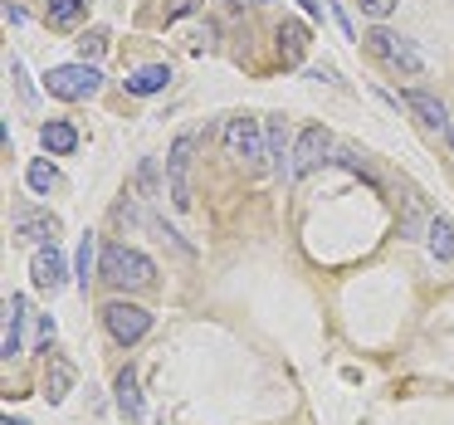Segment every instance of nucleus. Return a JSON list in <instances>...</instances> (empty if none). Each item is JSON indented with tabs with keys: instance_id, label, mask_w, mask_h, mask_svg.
<instances>
[{
	"instance_id": "f257e3e1",
	"label": "nucleus",
	"mask_w": 454,
	"mask_h": 425,
	"mask_svg": "<svg viewBox=\"0 0 454 425\" xmlns=\"http://www.w3.org/2000/svg\"><path fill=\"white\" fill-rule=\"evenodd\" d=\"M98 274L108 279L113 288H147L152 274H157V264L132 245H108L98 255Z\"/></svg>"
},
{
	"instance_id": "f03ea898",
	"label": "nucleus",
	"mask_w": 454,
	"mask_h": 425,
	"mask_svg": "<svg viewBox=\"0 0 454 425\" xmlns=\"http://www.w3.org/2000/svg\"><path fill=\"white\" fill-rule=\"evenodd\" d=\"M98 89H103L98 64H59V69L44 74V93H50V98H64V103H83Z\"/></svg>"
},
{
	"instance_id": "7ed1b4c3",
	"label": "nucleus",
	"mask_w": 454,
	"mask_h": 425,
	"mask_svg": "<svg viewBox=\"0 0 454 425\" xmlns=\"http://www.w3.org/2000/svg\"><path fill=\"white\" fill-rule=\"evenodd\" d=\"M366 40V50L376 54V59H386L391 69H405V74H420L425 69V59H420V50H415L405 35H395V30H386V25H376L372 35H362Z\"/></svg>"
},
{
	"instance_id": "20e7f679",
	"label": "nucleus",
	"mask_w": 454,
	"mask_h": 425,
	"mask_svg": "<svg viewBox=\"0 0 454 425\" xmlns=\"http://www.w3.org/2000/svg\"><path fill=\"white\" fill-rule=\"evenodd\" d=\"M191 147H196V138L191 132H181L176 142H171V152H167V196H171V206L176 210H191Z\"/></svg>"
},
{
	"instance_id": "39448f33",
	"label": "nucleus",
	"mask_w": 454,
	"mask_h": 425,
	"mask_svg": "<svg viewBox=\"0 0 454 425\" xmlns=\"http://www.w3.org/2000/svg\"><path fill=\"white\" fill-rule=\"evenodd\" d=\"M103 323H108L113 342H122V347L142 342V337L152 333V313H147V308H137V303H108V308H103Z\"/></svg>"
},
{
	"instance_id": "423d86ee",
	"label": "nucleus",
	"mask_w": 454,
	"mask_h": 425,
	"mask_svg": "<svg viewBox=\"0 0 454 425\" xmlns=\"http://www.w3.org/2000/svg\"><path fill=\"white\" fill-rule=\"evenodd\" d=\"M225 152H230L235 161H259V157H269V142H264L259 118H230V122H225Z\"/></svg>"
},
{
	"instance_id": "0eeeda50",
	"label": "nucleus",
	"mask_w": 454,
	"mask_h": 425,
	"mask_svg": "<svg viewBox=\"0 0 454 425\" xmlns=\"http://www.w3.org/2000/svg\"><path fill=\"white\" fill-rule=\"evenodd\" d=\"M327 152H333V132L323 128V122H313V128L298 132V147H294V177H308V171H317L327 161Z\"/></svg>"
},
{
	"instance_id": "6e6552de",
	"label": "nucleus",
	"mask_w": 454,
	"mask_h": 425,
	"mask_svg": "<svg viewBox=\"0 0 454 425\" xmlns=\"http://www.w3.org/2000/svg\"><path fill=\"white\" fill-rule=\"evenodd\" d=\"M401 103L415 113V118L425 122V128H434V132H450V113H444V103L434 98V93H425V89H405L401 93Z\"/></svg>"
},
{
	"instance_id": "1a4fd4ad",
	"label": "nucleus",
	"mask_w": 454,
	"mask_h": 425,
	"mask_svg": "<svg viewBox=\"0 0 454 425\" xmlns=\"http://www.w3.org/2000/svg\"><path fill=\"white\" fill-rule=\"evenodd\" d=\"M64 274H69V264H64V255H59L54 245L35 255V264H30L35 288H50V294H59V288H64Z\"/></svg>"
},
{
	"instance_id": "9d476101",
	"label": "nucleus",
	"mask_w": 454,
	"mask_h": 425,
	"mask_svg": "<svg viewBox=\"0 0 454 425\" xmlns=\"http://www.w3.org/2000/svg\"><path fill=\"white\" fill-rule=\"evenodd\" d=\"M15 235L30 240V245H44V240L59 235V220H54L50 210H20V216H15Z\"/></svg>"
},
{
	"instance_id": "9b49d317",
	"label": "nucleus",
	"mask_w": 454,
	"mask_h": 425,
	"mask_svg": "<svg viewBox=\"0 0 454 425\" xmlns=\"http://www.w3.org/2000/svg\"><path fill=\"white\" fill-rule=\"evenodd\" d=\"M167 83H171L167 64H142L137 74H128V79H122V89H128L132 98H152V93H161Z\"/></svg>"
},
{
	"instance_id": "f8f14e48",
	"label": "nucleus",
	"mask_w": 454,
	"mask_h": 425,
	"mask_svg": "<svg viewBox=\"0 0 454 425\" xmlns=\"http://www.w3.org/2000/svg\"><path fill=\"white\" fill-rule=\"evenodd\" d=\"M20 327H25V294H11V298H5V337H0V352H5V362H11L15 352H25Z\"/></svg>"
},
{
	"instance_id": "ddd939ff",
	"label": "nucleus",
	"mask_w": 454,
	"mask_h": 425,
	"mask_svg": "<svg viewBox=\"0 0 454 425\" xmlns=\"http://www.w3.org/2000/svg\"><path fill=\"white\" fill-rule=\"evenodd\" d=\"M274 40H278V59H284V64H298V59L308 54V25H303V20H284Z\"/></svg>"
},
{
	"instance_id": "4468645a",
	"label": "nucleus",
	"mask_w": 454,
	"mask_h": 425,
	"mask_svg": "<svg viewBox=\"0 0 454 425\" xmlns=\"http://www.w3.org/2000/svg\"><path fill=\"white\" fill-rule=\"evenodd\" d=\"M40 142H44V152H54V157H69L74 147H79V132H74V122H44L40 128Z\"/></svg>"
},
{
	"instance_id": "2eb2a0df",
	"label": "nucleus",
	"mask_w": 454,
	"mask_h": 425,
	"mask_svg": "<svg viewBox=\"0 0 454 425\" xmlns=\"http://www.w3.org/2000/svg\"><path fill=\"white\" fill-rule=\"evenodd\" d=\"M113 391H118V405L122 415H132V421H142V391H137V372L132 366H122L118 382H113Z\"/></svg>"
},
{
	"instance_id": "dca6fc26",
	"label": "nucleus",
	"mask_w": 454,
	"mask_h": 425,
	"mask_svg": "<svg viewBox=\"0 0 454 425\" xmlns=\"http://www.w3.org/2000/svg\"><path fill=\"white\" fill-rule=\"evenodd\" d=\"M425 235H430V255L440 259V264H454V225H450V220L434 216Z\"/></svg>"
},
{
	"instance_id": "f3484780",
	"label": "nucleus",
	"mask_w": 454,
	"mask_h": 425,
	"mask_svg": "<svg viewBox=\"0 0 454 425\" xmlns=\"http://www.w3.org/2000/svg\"><path fill=\"white\" fill-rule=\"evenodd\" d=\"M54 181H59V171H54L44 157H35L30 167H25V186H30L35 196H50V191H54Z\"/></svg>"
},
{
	"instance_id": "a211bd4d",
	"label": "nucleus",
	"mask_w": 454,
	"mask_h": 425,
	"mask_svg": "<svg viewBox=\"0 0 454 425\" xmlns=\"http://www.w3.org/2000/svg\"><path fill=\"white\" fill-rule=\"evenodd\" d=\"M69 386H74V366H69V362H50L44 396H50V401H64V396H69Z\"/></svg>"
},
{
	"instance_id": "6ab92c4d",
	"label": "nucleus",
	"mask_w": 454,
	"mask_h": 425,
	"mask_svg": "<svg viewBox=\"0 0 454 425\" xmlns=\"http://www.w3.org/2000/svg\"><path fill=\"white\" fill-rule=\"evenodd\" d=\"M89 0H50V25H79Z\"/></svg>"
},
{
	"instance_id": "aec40b11",
	"label": "nucleus",
	"mask_w": 454,
	"mask_h": 425,
	"mask_svg": "<svg viewBox=\"0 0 454 425\" xmlns=\"http://www.w3.org/2000/svg\"><path fill=\"white\" fill-rule=\"evenodd\" d=\"M103 50H108V30H103V25H98V30H83V40H79L83 64H89V59H98Z\"/></svg>"
},
{
	"instance_id": "412c9836",
	"label": "nucleus",
	"mask_w": 454,
	"mask_h": 425,
	"mask_svg": "<svg viewBox=\"0 0 454 425\" xmlns=\"http://www.w3.org/2000/svg\"><path fill=\"white\" fill-rule=\"evenodd\" d=\"M93 259H98V245H93V235H83V240H79V259H74V264H79V284H83V288H89Z\"/></svg>"
},
{
	"instance_id": "4be33fe9",
	"label": "nucleus",
	"mask_w": 454,
	"mask_h": 425,
	"mask_svg": "<svg viewBox=\"0 0 454 425\" xmlns=\"http://www.w3.org/2000/svg\"><path fill=\"white\" fill-rule=\"evenodd\" d=\"M337 161H342L347 171H356V177H366V181H372V186H381V181H376V171H372V161H366L362 152H352V147H347V152H342V157H337Z\"/></svg>"
},
{
	"instance_id": "5701e85b",
	"label": "nucleus",
	"mask_w": 454,
	"mask_h": 425,
	"mask_svg": "<svg viewBox=\"0 0 454 425\" xmlns=\"http://www.w3.org/2000/svg\"><path fill=\"white\" fill-rule=\"evenodd\" d=\"M391 11H395V0H362V15H372V20H386Z\"/></svg>"
},
{
	"instance_id": "b1692460",
	"label": "nucleus",
	"mask_w": 454,
	"mask_h": 425,
	"mask_svg": "<svg viewBox=\"0 0 454 425\" xmlns=\"http://www.w3.org/2000/svg\"><path fill=\"white\" fill-rule=\"evenodd\" d=\"M137 186L147 191V196L157 191V161H142V171H137Z\"/></svg>"
},
{
	"instance_id": "393cba45",
	"label": "nucleus",
	"mask_w": 454,
	"mask_h": 425,
	"mask_svg": "<svg viewBox=\"0 0 454 425\" xmlns=\"http://www.w3.org/2000/svg\"><path fill=\"white\" fill-rule=\"evenodd\" d=\"M196 5H200V0H171V5H167V20H181V15H191Z\"/></svg>"
},
{
	"instance_id": "a878e982",
	"label": "nucleus",
	"mask_w": 454,
	"mask_h": 425,
	"mask_svg": "<svg viewBox=\"0 0 454 425\" xmlns=\"http://www.w3.org/2000/svg\"><path fill=\"white\" fill-rule=\"evenodd\" d=\"M298 5H303L308 20H323V0H298Z\"/></svg>"
},
{
	"instance_id": "bb28decb",
	"label": "nucleus",
	"mask_w": 454,
	"mask_h": 425,
	"mask_svg": "<svg viewBox=\"0 0 454 425\" xmlns=\"http://www.w3.org/2000/svg\"><path fill=\"white\" fill-rule=\"evenodd\" d=\"M11 74H15V79H25V64H20V59H11ZM20 93L30 98V83H20Z\"/></svg>"
},
{
	"instance_id": "cd10ccee",
	"label": "nucleus",
	"mask_w": 454,
	"mask_h": 425,
	"mask_svg": "<svg viewBox=\"0 0 454 425\" xmlns=\"http://www.w3.org/2000/svg\"><path fill=\"white\" fill-rule=\"evenodd\" d=\"M0 425H30V421H20V415H5V421H0Z\"/></svg>"
},
{
	"instance_id": "c85d7f7f",
	"label": "nucleus",
	"mask_w": 454,
	"mask_h": 425,
	"mask_svg": "<svg viewBox=\"0 0 454 425\" xmlns=\"http://www.w3.org/2000/svg\"><path fill=\"white\" fill-rule=\"evenodd\" d=\"M444 142H450V152H454V128H450V132H444Z\"/></svg>"
}]
</instances>
